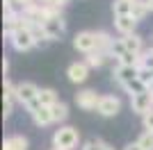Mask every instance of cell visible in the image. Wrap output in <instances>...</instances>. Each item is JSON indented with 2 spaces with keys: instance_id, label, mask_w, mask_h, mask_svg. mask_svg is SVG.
Masks as SVG:
<instances>
[{
  "instance_id": "1",
  "label": "cell",
  "mask_w": 153,
  "mask_h": 150,
  "mask_svg": "<svg viewBox=\"0 0 153 150\" xmlns=\"http://www.w3.org/2000/svg\"><path fill=\"white\" fill-rule=\"evenodd\" d=\"M78 141H80V132L71 125H62L53 134V148L55 150H76Z\"/></svg>"
},
{
  "instance_id": "2",
  "label": "cell",
  "mask_w": 153,
  "mask_h": 150,
  "mask_svg": "<svg viewBox=\"0 0 153 150\" xmlns=\"http://www.w3.org/2000/svg\"><path fill=\"white\" fill-rule=\"evenodd\" d=\"M9 43H12L14 50H19V52H27V50H32L37 46V41L32 37V32L21 25L19 30H14L12 34H9Z\"/></svg>"
},
{
  "instance_id": "3",
  "label": "cell",
  "mask_w": 153,
  "mask_h": 150,
  "mask_svg": "<svg viewBox=\"0 0 153 150\" xmlns=\"http://www.w3.org/2000/svg\"><path fill=\"white\" fill-rule=\"evenodd\" d=\"M73 48L80 50V52H85V55L94 52L96 50V32H91V30L78 32L76 37H73Z\"/></svg>"
},
{
  "instance_id": "4",
  "label": "cell",
  "mask_w": 153,
  "mask_h": 150,
  "mask_svg": "<svg viewBox=\"0 0 153 150\" xmlns=\"http://www.w3.org/2000/svg\"><path fill=\"white\" fill-rule=\"evenodd\" d=\"M103 96H98L94 89H85V91H78L76 93V105L85 112H94L98 109V102H101Z\"/></svg>"
},
{
  "instance_id": "5",
  "label": "cell",
  "mask_w": 153,
  "mask_h": 150,
  "mask_svg": "<svg viewBox=\"0 0 153 150\" xmlns=\"http://www.w3.org/2000/svg\"><path fill=\"white\" fill-rule=\"evenodd\" d=\"M39 98V87L34 82H21L16 84V100L21 105H30L32 100Z\"/></svg>"
},
{
  "instance_id": "6",
  "label": "cell",
  "mask_w": 153,
  "mask_h": 150,
  "mask_svg": "<svg viewBox=\"0 0 153 150\" xmlns=\"http://www.w3.org/2000/svg\"><path fill=\"white\" fill-rule=\"evenodd\" d=\"M112 77H114V82H119L121 87H126L128 82H133L140 77V68L137 66H121V64H117L114 71H112Z\"/></svg>"
},
{
  "instance_id": "7",
  "label": "cell",
  "mask_w": 153,
  "mask_h": 150,
  "mask_svg": "<svg viewBox=\"0 0 153 150\" xmlns=\"http://www.w3.org/2000/svg\"><path fill=\"white\" fill-rule=\"evenodd\" d=\"M119 109H121V100L117 98V96H103L96 112L101 114V116H105V118H112V116L119 114Z\"/></svg>"
},
{
  "instance_id": "8",
  "label": "cell",
  "mask_w": 153,
  "mask_h": 150,
  "mask_svg": "<svg viewBox=\"0 0 153 150\" xmlns=\"http://www.w3.org/2000/svg\"><path fill=\"white\" fill-rule=\"evenodd\" d=\"M130 109H133L135 114H140V116H144L146 112H151L153 109V93L146 91V93L133 96V98H130Z\"/></svg>"
},
{
  "instance_id": "9",
  "label": "cell",
  "mask_w": 153,
  "mask_h": 150,
  "mask_svg": "<svg viewBox=\"0 0 153 150\" xmlns=\"http://www.w3.org/2000/svg\"><path fill=\"white\" fill-rule=\"evenodd\" d=\"M66 75H69V80L73 84H82L89 77V66H87V62H73L66 68Z\"/></svg>"
},
{
  "instance_id": "10",
  "label": "cell",
  "mask_w": 153,
  "mask_h": 150,
  "mask_svg": "<svg viewBox=\"0 0 153 150\" xmlns=\"http://www.w3.org/2000/svg\"><path fill=\"white\" fill-rule=\"evenodd\" d=\"M44 30H46V34H48V39H51V41H57V39L64 34V30H66L64 16H59V18H53V21H48V23H44Z\"/></svg>"
},
{
  "instance_id": "11",
  "label": "cell",
  "mask_w": 153,
  "mask_h": 150,
  "mask_svg": "<svg viewBox=\"0 0 153 150\" xmlns=\"http://www.w3.org/2000/svg\"><path fill=\"white\" fill-rule=\"evenodd\" d=\"M135 25H137V21H135L133 16H119V18H114V30L119 32L121 37L135 34Z\"/></svg>"
},
{
  "instance_id": "12",
  "label": "cell",
  "mask_w": 153,
  "mask_h": 150,
  "mask_svg": "<svg viewBox=\"0 0 153 150\" xmlns=\"http://www.w3.org/2000/svg\"><path fill=\"white\" fill-rule=\"evenodd\" d=\"M123 39V46H126L128 52H135V55H142L144 52V39L135 32V34H130V37H121Z\"/></svg>"
},
{
  "instance_id": "13",
  "label": "cell",
  "mask_w": 153,
  "mask_h": 150,
  "mask_svg": "<svg viewBox=\"0 0 153 150\" xmlns=\"http://www.w3.org/2000/svg\"><path fill=\"white\" fill-rule=\"evenodd\" d=\"M112 43H114V39L110 37L108 32H103V30L96 32V52H103V55L110 57V48H112Z\"/></svg>"
},
{
  "instance_id": "14",
  "label": "cell",
  "mask_w": 153,
  "mask_h": 150,
  "mask_svg": "<svg viewBox=\"0 0 153 150\" xmlns=\"http://www.w3.org/2000/svg\"><path fill=\"white\" fill-rule=\"evenodd\" d=\"M32 121H34V125H39V127H46V125L55 123V121H53V112H51V107H39L37 112L32 114Z\"/></svg>"
},
{
  "instance_id": "15",
  "label": "cell",
  "mask_w": 153,
  "mask_h": 150,
  "mask_svg": "<svg viewBox=\"0 0 153 150\" xmlns=\"http://www.w3.org/2000/svg\"><path fill=\"white\" fill-rule=\"evenodd\" d=\"M2 150H27V139L23 134H14V137H7Z\"/></svg>"
},
{
  "instance_id": "16",
  "label": "cell",
  "mask_w": 153,
  "mask_h": 150,
  "mask_svg": "<svg viewBox=\"0 0 153 150\" xmlns=\"http://www.w3.org/2000/svg\"><path fill=\"white\" fill-rule=\"evenodd\" d=\"M112 14H114V18H119V16H130V14H133V2H130V0H114V2H112Z\"/></svg>"
},
{
  "instance_id": "17",
  "label": "cell",
  "mask_w": 153,
  "mask_h": 150,
  "mask_svg": "<svg viewBox=\"0 0 153 150\" xmlns=\"http://www.w3.org/2000/svg\"><path fill=\"white\" fill-rule=\"evenodd\" d=\"M39 102L44 107H53L57 105L59 98H57V91L55 89H39Z\"/></svg>"
},
{
  "instance_id": "18",
  "label": "cell",
  "mask_w": 153,
  "mask_h": 150,
  "mask_svg": "<svg viewBox=\"0 0 153 150\" xmlns=\"http://www.w3.org/2000/svg\"><path fill=\"white\" fill-rule=\"evenodd\" d=\"M51 112H53V121H55V123H64V121L69 118V105L62 102V100H59L57 105L51 107Z\"/></svg>"
},
{
  "instance_id": "19",
  "label": "cell",
  "mask_w": 153,
  "mask_h": 150,
  "mask_svg": "<svg viewBox=\"0 0 153 150\" xmlns=\"http://www.w3.org/2000/svg\"><path fill=\"white\" fill-rule=\"evenodd\" d=\"M149 12H151V9H149L146 0H135V2H133V14H130V16H133V18L140 23V21L146 18V14H149Z\"/></svg>"
},
{
  "instance_id": "20",
  "label": "cell",
  "mask_w": 153,
  "mask_h": 150,
  "mask_svg": "<svg viewBox=\"0 0 153 150\" xmlns=\"http://www.w3.org/2000/svg\"><path fill=\"white\" fill-rule=\"evenodd\" d=\"M123 91H126V93H130V98H133V96L146 93V91H149V87H146V84H144V82L140 80V77H137V80H133V82H128L126 87H123Z\"/></svg>"
},
{
  "instance_id": "21",
  "label": "cell",
  "mask_w": 153,
  "mask_h": 150,
  "mask_svg": "<svg viewBox=\"0 0 153 150\" xmlns=\"http://www.w3.org/2000/svg\"><path fill=\"white\" fill-rule=\"evenodd\" d=\"M105 59H108V55H103V52H89V55H87V59H85V62H87V66H89V68H101L103 64H105Z\"/></svg>"
},
{
  "instance_id": "22",
  "label": "cell",
  "mask_w": 153,
  "mask_h": 150,
  "mask_svg": "<svg viewBox=\"0 0 153 150\" xmlns=\"http://www.w3.org/2000/svg\"><path fill=\"white\" fill-rule=\"evenodd\" d=\"M126 52L128 50H126V46H123V39H114V43H112V48H110V57H114L117 62H119Z\"/></svg>"
},
{
  "instance_id": "23",
  "label": "cell",
  "mask_w": 153,
  "mask_h": 150,
  "mask_svg": "<svg viewBox=\"0 0 153 150\" xmlns=\"http://www.w3.org/2000/svg\"><path fill=\"white\" fill-rule=\"evenodd\" d=\"M140 68L153 71V48H151V50H144V52H142V59H140Z\"/></svg>"
},
{
  "instance_id": "24",
  "label": "cell",
  "mask_w": 153,
  "mask_h": 150,
  "mask_svg": "<svg viewBox=\"0 0 153 150\" xmlns=\"http://www.w3.org/2000/svg\"><path fill=\"white\" fill-rule=\"evenodd\" d=\"M142 150H153V132H144L140 139H137Z\"/></svg>"
},
{
  "instance_id": "25",
  "label": "cell",
  "mask_w": 153,
  "mask_h": 150,
  "mask_svg": "<svg viewBox=\"0 0 153 150\" xmlns=\"http://www.w3.org/2000/svg\"><path fill=\"white\" fill-rule=\"evenodd\" d=\"M142 123H144V130L146 132H153V109L142 116Z\"/></svg>"
},
{
  "instance_id": "26",
  "label": "cell",
  "mask_w": 153,
  "mask_h": 150,
  "mask_svg": "<svg viewBox=\"0 0 153 150\" xmlns=\"http://www.w3.org/2000/svg\"><path fill=\"white\" fill-rule=\"evenodd\" d=\"M140 80H142V82H144V84H146V87H149V84H151V82H153V71L140 68Z\"/></svg>"
},
{
  "instance_id": "27",
  "label": "cell",
  "mask_w": 153,
  "mask_h": 150,
  "mask_svg": "<svg viewBox=\"0 0 153 150\" xmlns=\"http://www.w3.org/2000/svg\"><path fill=\"white\" fill-rule=\"evenodd\" d=\"M14 112V100H5V105H2V116L5 118H9Z\"/></svg>"
},
{
  "instance_id": "28",
  "label": "cell",
  "mask_w": 153,
  "mask_h": 150,
  "mask_svg": "<svg viewBox=\"0 0 153 150\" xmlns=\"http://www.w3.org/2000/svg\"><path fill=\"white\" fill-rule=\"evenodd\" d=\"M39 0H19V9H25V7H32V5H37Z\"/></svg>"
},
{
  "instance_id": "29",
  "label": "cell",
  "mask_w": 153,
  "mask_h": 150,
  "mask_svg": "<svg viewBox=\"0 0 153 150\" xmlns=\"http://www.w3.org/2000/svg\"><path fill=\"white\" fill-rule=\"evenodd\" d=\"M96 150H114V148H110L103 139H96Z\"/></svg>"
},
{
  "instance_id": "30",
  "label": "cell",
  "mask_w": 153,
  "mask_h": 150,
  "mask_svg": "<svg viewBox=\"0 0 153 150\" xmlns=\"http://www.w3.org/2000/svg\"><path fill=\"white\" fill-rule=\"evenodd\" d=\"M44 5H51V7H62V0H39Z\"/></svg>"
},
{
  "instance_id": "31",
  "label": "cell",
  "mask_w": 153,
  "mask_h": 150,
  "mask_svg": "<svg viewBox=\"0 0 153 150\" xmlns=\"http://www.w3.org/2000/svg\"><path fill=\"white\" fill-rule=\"evenodd\" d=\"M123 150H142V148H140V143L135 141V143H128V146H126V148H123Z\"/></svg>"
},
{
  "instance_id": "32",
  "label": "cell",
  "mask_w": 153,
  "mask_h": 150,
  "mask_svg": "<svg viewBox=\"0 0 153 150\" xmlns=\"http://www.w3.org/2000/svg\"><path fill=\"white\" fill-rule=\"evenodd\" d=\"M7 71H9V62H7V59H5V62H2V73L7 75Z\"/></svg>"
},
{
  "instance_id": "33",
  "label": "cell",
  "mask_w": 153,
  "mask_h": 150,
  "mask_svg": "<svg viewBox=\"0 0 153 150\" xmlns=\"http://www.w3.org/2000/svg\"><path fill=\"white\" fill-rule=\"evenodd\" d=\"M146 5H149V9L153 12V0H146Z\"/></svg>"
},
{
  "instance_id": "34",
  "label": "cell",
  "mask_w": 153,
  "mask_h": 150,
  "mask_svg": "<svg viewBox=\"0 0 153 150\" xmlns=\"http://www.w3.org/2000/svg\"><path fill=\"white\" fill-rule=\"evenodd\" d=\"M149 91H151V93H153V82H151V84H149Z\"/></svg>"
},
{
  "instance_id": "35",
  "label": "cell",
  "mask_w": 153,
  "mask_h": 150,
  "mask_svg": "<svg viewBox=\"0 0 153 150\" xmlns=\"http://www.w3.org/2000/svg\"><path fill=\"white\" fill-rule=\"evenodd\" d=\"M130 2H135V0H130Z\"/></svg>"
},
{
  "instance_id": "36",
  "label": "cell",
  "mask_w": 153,
  "mask_h": 150,
  "mask_svg": "<svg viewBox=\"0 0 153 150\" xmlns=\"http://www.w3.org/2000/svg\"><path fill=\"white\" fill-rule=\"evenodd\" d=\"M53 150H55V148H53Z\"/></svg>"
}]
</instances>
